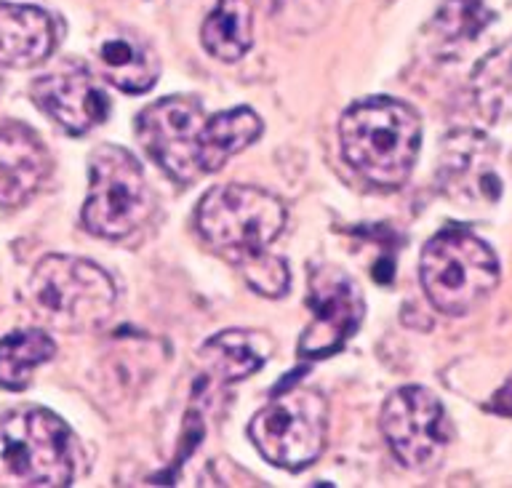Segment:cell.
<instances>
[{
  "mask_svg": "<svg viewBox=\"0 0 512 488\" xmlns=\"http://www.w3.org/2000/svg\"><path fill=\"white\" fill-rule=\"evenodd\" d=\"M475 96L486 115H504L512 110V43L488 54L475 70Z\"/></svg>",
  "mask_w": 512,
  "mask_h": 488,
  "instance_id": "ffe728a7",
  "label": "cell"
},
{
  "mask_svg": "<svg viewBox=\"0 0 512 488\" xmlns=\"http://www.w3.org/2000/svg\"><path fill=\"white\" fill-rule=\"evenodd\" d=\"M72 483L70 430L46 408L0 416V488H54Z\"/></svg>",
  "mask_w": 512,
  "mask_h": 488,
  "instance_id": "3957f363",
  "label": "cell"
},
{
  "mask_svg": "<svg viewBox=\"0 0 512 488\" xmlns=\"http://www.w3.org/2000/svg\"><path fill=\"white\" fill-rule=\"evenodd\" d=\"M267 355H270V342L254 331H224L200 350L206 376L222 384L254 374L256 368L264 366Z\"/></svg>",
  "mask_w": 512,
  "mask_h": 488,
  "instance_id": "9a60e30c",
  "label": "cell"
},
{
  "mask_svg": "<svg viewBox=\"0 0 512 488\" xmlns=\"http://www.w3.org/2000/svg\"><path fill=\"white\" fill-rule=\"evenodd\" d=\"M328 406L315 390L296 387L270 400L251 419L248 435L259 454L283 470H302L326 446Z\"/></svg>",
  "mask_w": 512,
  "mask_h": 488,
  "instance_id": "52a82bcc",
  "label": "cell"
},
{
  "mask_svg": "<svg viewBox=\"0 0 512 488\" xmlns=\"http://www.w3.org/2000/svg\"><path fill=\"white\" fill-rule=\"evenodd\" d=\"M424 294L443 315H467L499 283V259L478 235L448 227L424 246L419 262Z\"/></svg>",
  "mask_w": 512,
  "mask_h": 488,
  "instance_id": "7a4b0ae2",
  "label": "cell"
},
{
  "mask_svg": "<svg viewBox=\"0 0 512 488\" xmlns=\"http://www.w3.org/2000/svg\"><path fill=\"white\" fill-rule=\"evenodd\" d=\"M56 32L43 8L0 3V64L27 70L51 54Z\"/></svg>",
  "mask_w": 512,
  "mask_h": 488,
  "instance_id": "5bb4252c",
  "label": "cell"
},
{
  "mask_svg": "<svg viewBox=\"0 0 512 488\" xmlns=\"http://www.w3.org/2000/svg\"><path fill=\"white\" fill-rule=\"evenodd\" d=\"M208 54L219 62H238L254 43V14L248 0H216L200 30Z\"/></svg>",
  "mask_w": 512,
  "mask_h": 488,
  "instance_id": "e0dca14e",
  "label": "cell"
},
{
  "mask_svg": "<svg viewBox=\"0 0 512 488\" xmlns=\"http://www.w3.org/2000/svg\"><path fill=\"white\" fill-rule=\"evenodd\" d=\"M32 99L48 118L75 136L88 134L110 115V99L104 88L91 72L80 67L40 78L32 86Z\"/></svg>",
  "mask_w": 512,
  "mask_h": 488,
  "instance_id": "8fae6325",
  "label": "cell"
},
{
  "mask_svg": "<svg viewBox=\"0 0 512 488\" xmlns=\"http://www.w3.org/2000/svg\"><path fill=\"white\" fill-rule=\"evenodd\" d=\"M440 187L448 198L496 203L502 179L496 176L488 139L480 134H456L446 139L440 155Z\"/></svg>",
  "mask_w": 512,
  "mask_h": 488,
  "instance_id": "7c38bea8",
  "label": "cell"
},
{
  "mask_svg": "<svg viewBox=\"0 0 512 488\" xmlns=\"http://www.w3.org/2000/svg\"><path fill=\"white\" fill-rule=\"evenodd\" d=\"M310 310L312 320L304 331L299 352L304 358H328L347 344L363 323V296L344 272H310Z\"/></svg>",
  "mask_w": 512,
  "mask_h": 488,
  "instance_id": "30bf717a",
  "label": "cell"
},
{
  "mask_svg": "<svg viewBox=\"0 0 512 488\" xmlns=\"http://www.w3.org/2000/svg\"><path fill=\"white\" fill-rule=\"evenodd\" d=\"M198 232L208 246L235 262L267 251L286 224V208L275 195L248 184H224L208 190L195 214Z\"/></svg>",
  "mask_w": 512,
  "mask_h": 488,
  "instance_id": "277c9868",
  "label": "cell"
},
{
  "mask_svg": "<svg viewBox=\"0 0 512 488\" xmlns=\"http://www.w3.org/2000/svg\"><path fill=\"white\" fill-rule=\"evenodd\" d=\"M262 136V118L248 107L216 112L206 120V168L208 174L222 168Z\"/></svg>",
  "mask_w": 512,
  "mask_h": 488,
  "instance_id": "ac0fdd59",
  "label": "cell"
},
{
  "mask_svg": "<svg viewBox=\"0 0 512 488\" xmlns=\"http://www.w3.org/2000/svg\"><path fill=\"white\" fill-rule=\"evenodd\" d=\"M54 339L38 328L32 331H14L0 339V387L6 390H24L30 384L32 371L54 358Z\"/></svg>",
  "mask_w": 512,
  "mask_h": 488,
  "instance_id": "d6986e66",
  "label": "cell"
},
{
  "mask_svg": "<svg viewBox=\"0 0 512 488\" xmlns=\"http://www.w3.org/2000/svg\"><path fill=\"white\" fill-rule=\"evenodd\" d=\"M104 75L126 94H144L155 86L160 62L155 51L139 35H112L102 43Z\"/></svg>",
  "mask_w": 512,
  "mask_h": 488,
  "instance_id": "2e32d148",
  "label": "cell"
},
{
  "mask_svg": "<svg viewBox=\"0 0 512 488\" xmlns=\"http://www.w3.org/2000/svg\"><path fill=\"white\" fill-rule=\"evenodd\" d=\"M278 3L280 0H264V8H267V11H275V8H278Z\"/></svg>",
  "mask_w": 512,
  "mask_h": 488,
  "instance_id": "7402d4cb",
  "label": "cell"
},
{
  "mask_svg": "<svg viewBox=\"0 0 512 488\" xmlns=\"http://www.w3.org/2000/svg\"><path fill=\"white\" fill-rule=\"evenodd\" d=\"M30 296L40 315L59 328H94L112 315L115 283L94 262L51 254L30 278Z\"/></svg>",
  "mask_w": 512,
  "mask_h": 488,
  "instance_id": "5b68a950",
  "label": "cell"
},
{
  "mask_svg": "<svg viewBox=\"0 0 512 488\" xmlns=\"http://www.w3.org/2000/svg\"><path fill=\"white\" fill-rule=\"evenodd\" d=\"M382 432L392 454L411 470L440 462L448 446V419L440 400L424 387H400L382 408Z\"/></svg>",
  "mask_w": 512,
  "mask_h": 488,
  "instance_id": "9c48e42d",
  "label": "cell"
},
{
  "mask_svg": "<svg viewBox=\"0 0 512 488\" xmlns=\"http://www.w3.org/2000/svg\"><path fill=\"white\" fill-rule=\"evenodd\" d=\"M152 211V192L139 160L118 144H104L91 155V184L83 224L99 238H126Z\"/></svg>",
  "mask_w": 512,
  "mask_h": 488,
  "instance_id": "8992f818",
  "label": "cell"
},
{
  "mask_svg": "<svg viewBox=\"0 0 512 488\" xmlns=\"http://www.w3.org/2000/svg\"><path fill=\"white\" fill-rule=\"evenodd\" d=\"M243 275H246L248 286L256 288L264 296H283L288 291V264L280 256H272L267 251L243 259Z\"/></svg>",
  "mask_w": 512,
  "mask_h": 488,
  "instance_id": "44dd1931",
  "label": "cell"
},
{
  "mask_svg": "<svg viewBox=\"0 0 512 488\" xmlns=\"http://www.w3.org/2000/svg\"><path fill=\"white\" fill-rule=\"evenodd\" d=\"M206 112L198 99L168 96L136 118V136L155 163L176 182H192L206 168Z\"/></svg>",
  "mask_w": 512,
  "mask_h": 488,
  "instance_id": "ba28073f",
  "label": "cell"
},
{
  "mask_svg": "<svg viewBox=\"0 0 512 488\" xmlns=\"http://www.w3.org/2000/svg\"><path fill=\"white\" fill-rule=\"evenodd\" d=\"M48 171L51 158L30 128H0V208L27 203L46 182Z\"/></svg>",
  "mask_w": 512,
  "mask_h": 488,
  "instance_id": "4fadbf2b",
  "label": "cell"
},
{
  "mask_svg": "<svg viewBox=\"0 0 512 488\" xmlns=\"http://www.w3.org/2000/svg\"><path fill=\"white\" fill-rule=\"evenodd\" d=\"M342 155L368 184L395 190L414 171L422 120L408 104L371 96L352 104L339 123Z\"/></svg>",
  "mask_w": 512,
  "mask_h": 488,
  "instance_id": "6da1fadb",
  "label": "cell"
}]
</instances>
